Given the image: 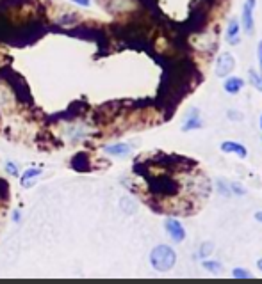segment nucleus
<instances>
[{
	"label": "nucleus",
	"mask_w": 262,
	"mask_h": 284,
	"mask_svg": "<svg viewBox=\"0 0 262 284\" xmlns=\"http://www.w3.org/2000/svg\"><path fill=\"white\" fill-rule=\"evenodd\" d=\"M150 263L157 272H170L177 263V252L170 245H157L150 252Z\"/></svg>",
	"instance_id": "f257e3e1"
},
{
	"label": "nucleus",
	"mask_w": 262,
	"mask_h": 284,
	"mask_svg": "<svg viewBox=\"0 0 262 284\" xmlns=\"http://www.w3.org/2000/svg\"><path fill=\"white\" fill-rule=\"evenodd\" d=\"M234 67H236V59H234V55L228 52H223L216 60V77H220V79L228 77L232 71H234Z\"/></svg>",
	"instance_id": "f03ea898"
},
{
	"label": "nucleus",
	"mask_w": 262,
	"mask_h": 284,
	"mask_svg": "<svg viewBox=\"0 0 262 284\" xmlns=\"http://www.w3.org/2000/svg\"><path fill=\"white\" fill-rule=\"evenodd\" d=\"M164 228H166V233L170 235V238L173 240V242L180 243L186 240V229H184V226L180 224L177 219H166Z\"/></svg>",
	"instance_id": "7ed1b4c3"
},
{
	"label": "nucleus",
	"mask_w": 262,
	"mask_h": 284,
	"mask_svg": "<svg viewBox=\"0 0 262 284\" xmlns=\"http://www.w3.org/2000/svg\"><path fill=\"white\" fill-rule=\"evenodd\" d=\"M253 11H255V0H246L243 6V16H241V23H243V29L246 34H251L255 29Z\"/></svg>",
	"instance_id": "20e7f679"
},
{
	"label": "nucleus",
	"mask_w": 262,
	"mask_h": 284,
	"mask_svg": "<svg viewBox=\"0 0 262 284\" xmlns=\"http://www.w3.org/2000/svg\"><path fill=\"white\" fill-rule=\"evenodd\" d=\"M201 128V117H200V110L193 109L187 112L186 121L182 124V131H191V130H198Z\"/></svg>",
	"instance_id": "39448f33"
},
{
	"label": "nucleus",
	"mask_w": 262,
	"mask_h": 284,
	"mask_svg": "<svg viewBox=\"0 0 262 284\" xmlns=\"http://www.w3.org/2000/svg\"><path fill=\"white\" fill-rule=\"evenodd\" d=\"M239 32H241V23L237 22V18H232L228 22L227 32H225V39H227L230 45H237L239 43Z\"/></svg>",
	"instance_id": "423d86ee"
},
{
	"label": "nucleus",
	"mask_w": 262,
	"mask_h": 284,
	"mask_svg": "<svg viewBox=\"0 0 262 284\" xmlns=\"http://www.w3.org/2000/svg\"><path fill=\"white\" fill-rule=\"evenodd\" d=\"M221 151H223V153H234V155H237L239 158L248 157L246 148H244L243 144H239V142H234V140L223 142V144H221Z\"/></svg>",
	"instance_id": "0eeeda50"
},
{
	"label": "nucleus",
	"mask_w": 262,
	"mask_h": 284,
	"mask_svg": "<svg viewBox=\"0 0 262 284\" xmlns=\"http://www.w3.org/2000/svg\"><path fill=\"white\" fill-rule=\"evenodd\" d=\"M225 91L228 94H237L241 89L244 87V80L239 79V77H230V79L225 80Z\"/></svg>",
	"instance_id": "6e6552de"
},
{
	"label": "nucleus",
	"mask_w": 262,
	"mask_h": 284,
	"mask_svg": "<svg viewBox=\"0 0 262 284\" xmlns=\"http://www.w3.org/2000/svg\"><path fill=\"white\" fill-rule=\"evenodd\" d=\"M106 151L109 155H116V157H122V155H127L132 151V148L129 144H114V146H107Z\"/></svg>",
	"instance_id": "1a4fd4ad"
},
{
	"label": "nucleus",
	"mask_w": 262,
	"mask_h": 284,
	"mask_svg": "<svg viewBox=\"0 0 262 284\" xmlns=\"http://www.w3.org/2000/svg\"><path fill=\"white\" fill-rule=\"evenodd\" d=\"M248 77H250L251 86H253L255 89L260 91V93H262V75H258L255 69H250V71H248Z\"/></svg>",
	"instance_id": "9d476101"
},
{
	"label": "nucleus",
	"mask_w": 262,
	"mask_h": 284,
	"mask_svg": "<svg viewBox=\"0 0 262 284\" xmlns=\"http://www.w3.org/2000/svg\"><path fill=\"white\" fill-rule=\"evenodd\" d=\"M213 249H214V245L211 242H203L201 243V247H200V256L201 258H207V256L213 252Z\"/></svg>",
	"instance_id": "9b49d317"
},
{
	"label": "nucleus",
	"mask_w": 262,
	"mask_h": 284,
	"mask_svg": "<svg viewBox=\"0 0 262 284\" xmlns=\"http://www.w3.org/2000/svg\"><path fill=\"white\" fill-rule=\"evenodd\" d=\"M203 268L211 270L213 273H218L221 270V263L220 261H203Z\"/></svg>",
	"instance_id": "f8f14e48"
},
{
	"label": "nucleus",
	"mask_w": 262,
	"mask_h": 284,
	"mask_svg": "<svg viewBox=\"0 0 262 284\" xmlns=\"http://www.w3.org/2000/svg\"><path fill=\"white\" fill-rule=\"evenodd\" d=\"M232 275L236 277V279H250L251 273L246 272L244 268H234V270H232Z\"/></svg>",
	"instance_id": "ddd939ff"
},
{
	"label": "nucleus",
	"mask_w": 262,
	"mask_h": 284,
	"mask_svg": "<svg viewBox=\"0 0 262 284\" xmlns=\"http://www.w3.org/2000/svg\"><path fill=\"white\" fill-rule=\"evenodd\" d=\"M228 119L232 121H243V114L241 112H236V110H228Z\"/></svg>",
	"instance_id": "4468645a"
},
{
	"label": "nucleus",
	"mask_w": 262,
	"mask_h": 284,
	"mask_svg": "<svg viewBox=\"0 0 262 284\" xmlns=\"http://www.w3.org/2000/svg\"><path fill=\"white\" fill-rule=\"evenodd\" d=\"M230 188H232V192H236V194H239V195H244V194H246V190H244L243 187H239L237 183H232Z\"/></svg>",
	"instance_id": "2eb2a0df"
},
{
	"label": "nucleus",
	"mask_w": 262,
	"mask_h": 284,
	"mask_svg": "<svg viewBox=\"0 0 262 284\" xmlns=\"http://www.w3.org/2000/svg\"><path fill=\"white\" fill-rule=\"evenodd\" d=\"M39 169H32V171H29V172H25V176H23V181H27L29 178H32V176H38L39 174Z\"/></svg>",
	"instance_id": "dca6fc26"
},
{
	"label": "nucleus",
	"mask_w": 262,
	"mask_h": 284,
	"mask_svg": "<svg viewBox=\"0 0 262 284\" xmlns=\"http://www.w3.org/2000/svg\"><path fill=\"white\" fill-rule=\"evenodd\" d=\"M257 57H258V66H260V71H262V41H258V45H257Z\"/></svg>",
	"instance_id": "f3484780"
},
{
	"label": "nucleus",
	"mask_w": 262,
	"mask_h": 284,
	"mask_svg": "<svg viewBox=\"0 0 262 284\" xmlns=\"http://www.w3.org/2000/svg\"><path fill=\"white\" fill-rule=\"evenodd\" d=\"M72 2H75L79 6H89V0H72Z\"/></svg>",
	"instance_id": "a211bd4d"
},
{
	"label": "nucleus",
	"mask_w": 262,
	"mask_h": 284,
	"mask_svg": "<svg viewBox=\"0 0 262 284\" xmlns=\"http://www.w3.org/2000/svg\"><path fill=\"white\" fill-rule=\"evenodd\" d=\"M255 221L260 222V224H262V211H257V213H255Z\"/></svg>",
	"instance_id": "6ab92c4d"
},
{
	"label": "nucleus",
	"mask_w": 262,
	"mask_h": 284,
	"mask_svg": "<svg viewBox=\"0 0 262 284\" xmlns=\"http://www.w3.org/2000/svg\"><path fill=\"white\" fill-rule=\"evenodd\" d=\"M8 169H9V172H11V174H16V167L13 164H9L8 165Z\"/></svg>",
	"instance_id": "aec40b11"
},
{
	"label": "nucleus",
	"mask_w": 262,
	"mask_h": 284,
	"mask_svg": "<svg viewBox=\"0 0 262 284\" xmlns=\"http://www.w3.org/2000/svg\"><path fill=\"white\" fill-rule=\"evenodd\" d=\"M257 268L262 272V259H258V261H257Z\"/></svg>",
	"instance_id": "412c9836"
},
{
	"label": "nucleus",
	"mask_w": 262,
	"mask_h": 284,
	"mask_svg": "<svg viewBox=\"0 0 262 284\" xmlns=\"http://www.w3.org/2000/svg\"><path fill=\"white\" fill-rule=\"evenodd\" d=\"M260 130H262V116H260Z\"/></svg>",
	"instance_id": "4be33fe9"
}]
</instances>
